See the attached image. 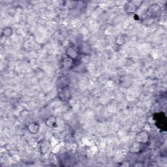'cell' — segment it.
<instances>
[{"label": "cell", "mask_w": 167, "mask_h": 167, "mask_svg": "<svg viewBox=\"0 0 167 167\" xmlns=\"http://www.w3.org/2000/svg\"><path fill=\"white\" fill-rule=\"evenodd\" d=\"M57 124V119L54 116L49 117L48 119L46 120V125L47 127L50 128H53L54 127L56 126Z\"/></svg>", "instance_id": "277c9868"}, {"label": "cell", "mask_w": 167, "mask_h": 167, "mask_svg": "<svg viewBox=\"0 0 167 167\" xmlns=\"http://www.w3.org/2000/svg\"><path fill=\"white\" fill-rule=\"evenodd\" d=\"M136 9V4L134 3V2L130 1L126 4L125 11L129 13H133L134 12H135Z\"/></svg>", "instance_id": "3957f363"}, {"label": "cell", "mask_w": 167, "mask_h": 167, "mask_svg": "<svg viewBox=\"0 0 167 167\" xmlns=\"http://www.w3.org/2000/svg\"><path fill=\"white\" fill-rule=\"evenodd\" d=\"M67 56H69V58L74 59L76 58L78 56V52L73 47H70L67 50Z\"/></svg>", "instance_id": "5b68a950"}, {"label": "cell", "mask_w": 167, "mask_h": 167, "mask_svg": "<svg viewBox=\"0 0 167 167\" xmlns=\"http://www.w3.org/2000/svg\"><path fill=\"white\" fill-rule=\"evenodd\" d=\"M40 125L37 122H32L29 123L27 127V129L32 134H36L39 132Z\"/></svg>", "instance_id": "7a4b0ae2"}, {"label": "cell", "mask_w": 167, "mask_h": 167, "mask_svg": "<svg viewBox=\"0 0 167 167\" xmlns=\"http://www.w3.org/2000/svg\"><path fill=\"white\" fill-rule=\"evenodd\" d=\"M149 138V135L148 133L144 131L138 133L136 136V142L141 144H146L148 142Z\"/></svg>", "instance_id": "6da1fadb"}, {"label": "cell", "mask_w": 167, "mask_h": 167, "mask_svg": "<svg viewBox=\"0 0 167 167\" xmlns=\"http://www.w3.org/2000/svg\"><path fill=\"white\" fill-rule=\"evenodd\" d=\"M3 34L5 37H9L12 35V29L11 27H5L3 30Z\"/></svg>", "instance_id": "8992f818"}]
</instances>
